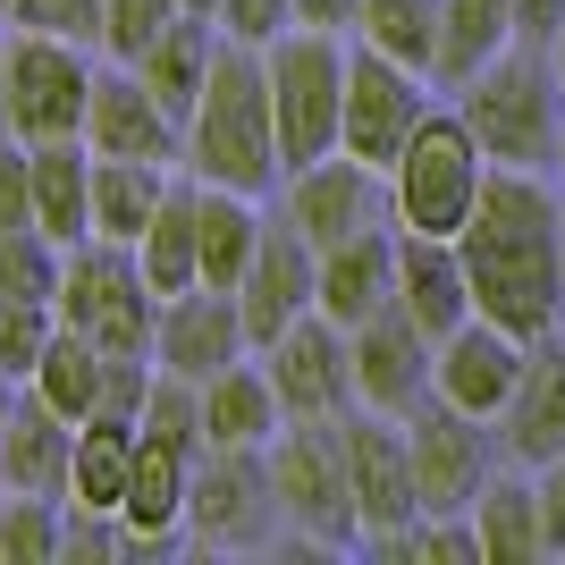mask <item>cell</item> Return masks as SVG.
<instances>
[{"label":"cell","mask_w":565,"mask_h":565,"mask_svg":"<svg viewBox=\"0 0 565 565\" xmlns=\"http://www.w3.org/2000/svg\"><path fill=\"white\" fill-rule=\"evenodd\" d=\"M472 279V312L515 338H548L565 321V203L541 169H490V186L456 228Z\"/></svg>","instance_id":"6da1fadb"},{"label":"cell","mask_w":565,"mask_h":565,"mask_svg":"<svg viewBox=\"0 0 565 565\" xmlns=\"http://www.w3.org/2000/svg\"><path fill=\"white\" fill-rule=\"evenodd\" d=\"M186 169L203 186H236V194L287 186L279 110H270V60H262L254 43H228V34H220L203 102L186 110Z\"/></svg>","instance_id":"7a4b0ae2"},{"label":"cell","mask_w":565,"mask_h":565,"mask_svg":"<svg viewBox=\"0 0 565 565\" xmlns=\"http://www.w3.org/2000/svg\"><path fill=\"white\" fill-rule=\"evenodd\" d=\"M456 110L481 136L498 169H557V136H565V76L548 60V43H507L481 76L456 85Z\"/></svg>","instance_id":"3957f363"},{"label":"cell","mask_w":565,"mask_h":565,"mask_svg":"<svg viewBox=\"0 0 565 565\" xmlns=\"http://www.w3.org/2000/svg\"><path fill=\"white\" fill-rule=\"evenodd\" d=\"M94 43H68V34H34V25H9L0 43V127L25 143H60L85 136V110H94Z\"/></svg>","instance_id":"277c9868"},{"label":"cell","mask_w":565,"mask_h":565,"mask_svg":"<svg viewBox=\"0 0 565 565\" xmlns=\"http://www.w3.org/2000/svg\"><path fill=\"white\" fill-rule=\"evenodd\" d=\"M490 169L498 161L481 152L465 110H430L423 127H414V143L388 161V212H397V228L456 236L472 220V203H481V186H490Z\"/></svg>","instance_id":"5b68a950"},{"label":"cell","mask_w":565,"mask_h":565,"mask_svg":"<svg viewBox=\"0 0 565 565\" xmlns=\"http://www.w3.org/2000/svg\"><path fill=\"white\" fill-rule=\"evenodd\" d=\"M270 60V110H279V152L287 169H312L347 143V43L321 25H287Z\"/></svg>","instance_id":"8992f818"},{"label":"cell","mask_w":565,"mask_h":565,"mask_svg":"<svg viewBox=\"0 0 565 565\" xmlns=\"http://www.w3.org/2000/svg\"><path fill=\"white\" fill-rule=\"evenodd\" d=\"M51 312H60L76 338L110 347V354H152V330H161V287L143 279L136 245L85 236V245H68V270H60Z\"/></svg>","instance_id":"52a82bcc"},{"label":"cell","mask_w":565,"mask_h":565,"mask_svg":"<svg viewBox=\"0 0 565 565\" xmlns=\"http://www.w3.org/2000/svg\"><path fill=\"white\" fill-rule=\"evenodd\" d=\"M270 481H279V515L321 548H363L354 523V481H347V430L330 423H287L270 439Z\"/></svg>","instance_id":"ba28073f"},{"label":"cell","mask_w":565,"mask_h":565,"mask_svg":"<svg viewBox=\"0 0 565 565\" xmlns=\"http://www.w3.org/2000/svg\"><path fill=\"white\" fill-rule=\"evenodd\" d=\"M279 515V481H270V448H203L186 490V541L203 548H262Z\"/></svg>","instance_id":"9c48e42d"},{"label":"cell","mask_w":565,"mask_h":565,"mask_svg":"<svg viewBox=\"0 0 565 565\" xmlns=\"http://www.w3.org/2000/svg\"><path fill=\"white\" fill-rule=\"evenodd\" d=\"M405 439H414V481H423V515H472V498L490 490L498 448H490V423L448 405L430 388L414 414H405Z\"/></svg>","instance_id":"30bf717a"},{"label":"cell","mask_w":565,"mask_h":565,"mask_svg":"<svg viewBox=\"0 0 565 565\" xmlns=\"http://www.w3.org/2000/svg\"><path fill=\"white\" fill-rule=\"evenodd\" d=\"M423 118H430V76L423 68H405V60H388L372 43H347V143L338 152L388 169L414 143Z\"/></svg>","instance_id":"8fae6325"},{"label":"cell","mask_w":565,"mask_h":565,"mask_svg":"<svg viewBox=\"0 0 565 565\" xmlns=\"http://www.w3.org/2000/svg\"><path fill=\"white\" fill-rule=\"evenodd\" d=\"M338 430H347V481H354V523H363V541L405 532V523L423 515V481H414L405 414H372V405H354V414H338Z\"/></svg>","instance_id":"7c38bea8"},{"label":"cell","mask_w":565,"mask_h":565,"mask_svg":"<svg viewBox=\"0 0 565 565\" xmlns=\"http://www.w3.org/2000/svg\"><path fill=\"white\" fill-rule=\"evenodd\" d=\"M262 354V372L279 388L287 423H330V414H354V338L338 330L330 312H305L296 330H279Z\"/></svg>","instance_id":"4fadbf2b"},{"label":"cell","mask_w":565,"mask_h":565,"mask_svg":"<svg viewBox=\"0 0 565 565\" xmlns=\"http://www.w3.org/2000/svg\"><path fill=\"white\" fill-rule=\"evenodd\" d=\"M254 354V330H245V305L236 287H186V296H161V330H152V363L178 380H220L228 363Z\"/></svg>","instance_id":"5bb4252c"},{"label":"cell","mask_w":565,"mask_h":565,"mask_svg":"<svg viewBox=\"0 0 565 565\" xmlns=\"http://www.w3.org/2000/svg\"><path fill=\"white\" fill-rule=\"evenodd\" d=\"M287 220L312 236V245H347L363 228H388V169L354 161V152H330L312 169H287Z\"/></svg>","instance_id":"9a60e30c"},{"label":"cell","mask_w":565,"mask_h":565,"mask_svg":"<svg viewBox=\"0 0 565 565\" xmlns=\"http://www.w3.org/2000/svg\"><path fill=\"white\" fill-rule=\"evenodd\" d=\"M236 305H245L254 347H270V338L296 330L305 312H321V245H312L287 212L262 228V254H254V270L236 279Z\"/></svg>","instance_id":"2e32d148"},{"label":"cell","mask_w":565,"mask_h":565,"mask_svg":"<svg viewBox=\"0 0 565 565\" xmlns=\"http://www.w3.org/2000/svg\"><path fill=\"white\" fill-rule=\"evenodd\" d=\"M85 143H94L102 161H186V118L169 110L136 68H102L94 85V110H85Z\"/></svg>","instance_id":"e0dca14e"},{"label":"cell","mask_w":565,"mask_h":565,"mask_svg":"<svg viewBox=\"0 0 565 565\" xmlns=\"http://www.w3.org/2000/svg\"><path fill=\"white\" fill-rule=\"evenodd\" d=\"M523 354H532V338H515V330H498V321L472 312L465 330L439 338V354H430V388H439L448 405H465V414H481V423H498L507 397H515V380H523Z\"/></svg>","instance_id":"ac0fdd59"},{"label":"cell","mask_w":565,"mask_h":565,"mask_svg":"<svg viewBox=\"0 0 565 565\" xmlns=\"http://www.w3.org/2000/svg\"><path fill=\"white\" fill-rule=\"evenodd\" d=\"M354 338V405H372V414H414V405L430 397V338L405 321L397 305L380 312V321H363Z\"/></svg>","instance_id":"d6986e66"},{"label":"cell","mask_w":565,"mask_h":565,"mask_svg":"<svg viewBox=\"0 0 565 565\" xmlns=\"http://www.w3.org/2000/svg\"><path fill=\"white\" fill-rule=\"evenodd\" d=\"M498 448H507V465L541 472L548 456H565V338H532V354H523V380L515 397H507V414H498Z\"/></svg>","instance_id":"ffe728a7"},{"label":"cell","mask_w":565,"mask_h":565,"mask_svg":"<svg viewBox=\"0 0 565 565\" xmlns=\"http://www.w3.org/2000/svg\"><path fill=\"white\" fill-rule=\"evenodd\" d=\"M397 312L430 338V347L472 321V279H465L456 236H423V228L397 236Z\"/></svg>","instance_id":"44dd1931"},{"label":"cell","mask_w":565,"mask_h":565,"mask_svg":"<svg viewBox=\"0 0 565 565\" xmlns=\"http://www.w3.org/2000/svg\"><path fill=\"white\" fill-rule=\"evenodd\" d=\"M397 305V236L388 228H363L347 245H321V312L338 330H363Z\"/></svg>","instance_id":"7402d4cb"},{"label":"cell","mask_w":565,"mask_h":565,"mask_svg":"<svg viewBox=\"0 0 565 565\" xmlns=\"http://www.w3.org/2000/svg\"><path fill=\"white\" fill-rule=\"evenodd\" d=\"M186 490H194V456L169 448V439H143L136 430V481H127V548H169L186 532Z\"/></svg>","instance_id":"603a6c76"},{"label":"cell","mask_w":565,"mask_h":565,"mask_svg":"<svg viewBox=\"0 0 565 565\" xmlns=\"http://www.w3.org/2000/svg\"><path fill=\"white\" fill-rule=\"evenodd\" d=\"M68 465H76V423L51 397L25 388L18 414H9V430H0V472H9V490L68 498Z\"/></svg>","instance_id":"cb8c5ba5"},{"label":"cell","mask_w":565,"mask_h":565,"mask_svg":"<svg viewBox=\"0 0 565 565\" xmlns=\"http://www.w3.org/2000/svg\"><path fill=\"white\" fill-rule=\"evenodd\" d=\"M279 430H287V405L270 388V372H262V354L203 380V448H270Z\"/></svg>","instance_id":"d4e9b609"},{"label":"cell","mask_w":565,"mask_h":565,"mask_svg":"<svg viewBox=\"0 0 565 565\" xmlns=\"http://www.w3.org/2000/svg\"><path fill=\"white\" fill-rule=\"evenodd\" d=\"M136 262H143V279L161 287V296L203 287V178H169L152 228L136 236Z\"/></svg>","instance_id":"484cf974"},{"label":"cell","mask_w":565,"mask_h":565,"mask_svg":"<svg viewBox=\"0 0 565 565\" xmlns=\"http://www.w3.org/2000/svg\"><path fill=\"white\" fill-rule=\"evenodd\" d=\"M34 152V228L60 245L94 236V143L60 136V143H25Z\"/></svg>","instance_id":"4316f807"},{"label":"cell","mask_w":565,"mask_h":565,"mask_svg":"<svg viewBox=\"0 0 565 565\" xmlns=\"http://www.w3.org/2000/svg\"><path fill=\"white\" fill-rule=\"evenodd\" d=\"M472 532H481V565H541L548 523H541V481L532 472H490V490L472 498Z\"/></svg>","instance_id":"83f0119b"},{"label":"cell","mask_w":565,"mask_h":565,"mask_svg":"<svg viewBox=\"0 0 565 565\" xmlns=\"http://www.w3.org/2000/svg\"><path fill=\"white\" fill-rule=\"evenodd\" d=\"M212 60H220V18H194V9H178V18H169L152 43H143V60H127V68H136L178 118H186L194 102H203V76H212Z\"/></svg>","instance_id":"f1b7e54d"},{"label":"cell","mask_w":565,"mask_h":565,"mask_svg":"<svg viewBox=\"0 0 565 565\" xmlns=\"http://www.w3.org/2000/svg\"><path fill=\"white\" fill-rule=\"evenodd\" d=\"M507 43H523L515 25V0H448L439 9V68H430V85H465V76H481Z\"/></svg>","instance_id":"f546056e"},{"label":"cell","mask_w":565,"mask_h":565,"mask_svg":"<svg viewBox=\"0 0 565 565\" xmlns=\"http://www.w3.org/2000/svg\"><path fill=\"white\" fill-rule=\"evenodd\" d=\"M161 194H169L161 161H102L94 152V236L136 245V236L152 228V212H161Z\"/></svg>","instance_id":"4dcf8cb0"},{"label":"cell","mask_w":565,"mask_h":565,"mask_svg":"<svg viewBox=\"0 0 565 565\" xmlns=\"http://www.w3.org/2000/svg\"><path fill=\"white\" fill-rule=\"evenodd\" d=\"M136 481V423H76V465H68V498L118 515Z\"/></svg>","instance_id":"1f68e13d"},{"label":"cell","mask_w":565,"mask_h":565,"mask_svg":"<svg viewBox=\"0 0 565 565\" xmlns=\"http://www.w3.org/2000/svg\"><path fill=\"white\" fill-rule=\"evenodd\" d=\"M102 372H110V347H94V338H76L68 321L51 330V347H43V363H34V397H51L68 423H94V397H102Z\"/></svg>","instance_id":"d6a6232c"},{"label":"cell","mask_w":565,"mask_h":565,"mask_svg":"<svg viewBox=\"0 0 565 565\" xmlns=\"http://www.w3.org/2000/svg\"><path fill=\"white\" fill-rule=\"evenodd\" d=\"M439 9L448 0H363L354 9V43L388 51V60H405V68H439Z\"/></svg>","instance_id":"836d02e7"},{"label":"cell","mask_w":565,"mask_h":565,"mask_svg":"<svg viewBox=\"0 0 565 565\" xmlns=\"http://www.w3.org/2000/svg\"><path fill=\"white\" fill-rule=\"evenodd\" d=\"M60 541H68V498L43 490L0 498V565H60Z\"/></svg>","instance_id":"e575fe53"},{"label":"cell","mask_w":565,"mask_h":565,"mask_svg":"<svg viewBox=\"0 0 565 565\" xmlns=\"http://www.w3.org/2000/svg\"><path fill=\"white\" fill-rule=\"evenodd\" d=\"M60 270H68V245L43 228H0V296L18 305H51L60 296Z\"/></svg>","instance_id":"d590c367"},{"label":"cell","mask_w":565,"mask_h":565,"mask_svg":"<svg viewBox=\"0 0 565 565\" xmlns=\"http://www.w3.org/2000/svg\"><path fill=\"white\" fill-rule=\"evenodd\" d=\"M380 557H423V565H481V532H472V515H414L405 532H380Z\"/></svg>","instance_id":"8d00e7d4"},{"label":"cell","mask_w":565,"mask_h":565,"mask_svg":"<svg viewBox=\"0 0 565 565\" xmlns=\"http://www.w3.org/2000/svg\"><path fill=\"white\" fill-rule=\"evenodd\" d=\"M51 330H60V312H51V305H18V296H0V372L34 380Z\"/></svg>","instance_id":"74e56055"},{"label":"cell","mask_w":565,"mask_h":565,"mask_svg":"<svg viewBox=\"0 0 565 565\" xmlns=\"http://www.w3.org/2000/svg\"><path fill=\"white\" fill-rule=\"evenodd\" d=\"M152 380H161V363H152V354H110V372H102V397H94V423H143V405H152Z\"/></svg>","instance_id":"f35d334b"},{"label":"cell","mask_w":565,"mask_h":565,"mask_svg":"<svg viewBox=\"0 0 565 565\" xmlns=\"http://www.w3.org/2000/svg\"><path fill=\"white\" fill-rule=\"evenodd\" d=\"M169 18H178V0H110V9H102V51L127 68V60H143V43H152Z\"/></svg>","instance_id":"ab89813d"},{"label":"cell","mask_w":565,"mask_h":565,"mask_svg":"<svg viewBox=\"0 0 565 565\" xmlns=\"http://www.w3.org/2000/svg\"><path fill=\"white\" fill-rule=\"evenodd\" d=\"M102 9L110 0H9L0 18L34 25V34H68V43H102Z\"/></svg>","instance_id":"60d3db41"},{"label":"cell","mask_w":565,"mask_h":565,"mask_svg":"<svg viewBox=\"0 0 565 565\" xmlns=\"http://www.w3.org/2000/svg\"><path fill=\"white\" fill-rule=\"evenodd\" d=\"M118 548H127V523L68 498V541H60V565H102V557H118Z\"/></svg>","instance_id":"b9f144b4"},{"label":"cell","mask_w":565,"mask_h":565,"mask_svg":"<svg viewBox=\"0 0 565 565\" xmlns=\"http://www.w3.org/2000/svg\"><path fill=\"white\" fill-rule=\"evenodd\" d=\"M0 228H34V152L0 127Z\"/></svg>","instance_id":"7bdbcfd3"},{"label":"cell","mask_w":565,"mask_h":565,"mask_svg":"<svg viewBox=\"0 0 565 565\" xmlns=\"http://www.w3.org/2000/svg\"><path fill=\"white\" fill-rule=\"evenodd\" d=\"M287 25H296V0H220V34H228V43L270 51Z\"/></svg>","instance_id":"ee69618b"},{"label":"cell","mask_w":565,"mask_h":565,"mask_svg":"<svg viewBox=\"0 0 565 565\" xmlns=\"http://www.w3.org/2000/svg\"><path fill=\"white\" fill-rule=\"evenodd\" d=\"M532 481H541V523H548V557H565V456H548V465L532 472Z\"/></svg>","instance_id":"f6af8a7d"},{"label":"cell","mask_w":565,"mask_h":565,"mask_svg":"<svg viewBox=\"0 0 565 565\" xmlns=\"http://www.w3.org/2000/svg\"><path fill=\"white\" fill-rule=\"evenodd\" d=\"M515 25H523V43H557L565 0H515Z\"/></svg>","instance_id":"bcb514c9"},{"label":"cell","mask_w":565,"mask_h":565,"mask_svg":"<svg viewBox=\"0 0 565 565\" xmlns=\"http://www.w3.org/2000/svg\"><path fill=\"white\" fill-rule=\"evenodd\" d=\"M363 0H296V25H321V34H347Z\"/></svg>","instance_id":"7dc6e473"},{"label":"cell","mask_w":565,"mask_h":565,"mask_svg":"<svg viewBox=\"0 0 565 565\" xmlns=\"http://www.w3.org/2000/svg\"><path fill=\"white\" fill-rule=\"evenodd\" d=\"M18 388H25L18 372H0V430H9V414H18Z\"/></svg>","instance_id":"c3c4849f"},{"label":"cell","mask_w":565,"mask_h":565,"mask_svg":"<svg viewBox=\"0 0 565 565\" xmlns=\"http://www.w3.org/2000/svg\"><path fill=\"white\" fill-rule=\"evenodd\" d=\"M178 9H194V18H220V0H178Z\"/></svg>","instance_id":"681fc988"},{"label":"cell","mask_w":565,"mask_h":565,"mask_svg":"<svg viewBox=\"0 0 565 565\" xmlns=\"http://www.w3.org/2000/svg\"><path fill=\"white\" fill-rule=\"evenodd\" d=\"M548 60H557V76H565V25H557V43H548Z\"/></svg>","instance_id":"f907efd6"},{"label":"cell","mask_w":565,"mask_h":565,"mask_svg":"<svg viewBox=\"0 0 565 565\" xmlns=\"http://www.w3.org/2000/svg\"><path fill=\"white\" fill-rule=\"evenodd\" d=\"M557 169H565V136H557Z\"/></svg>","instance_id":"816d5d0a"},{"label":"cell","mask_w":565,"mask_h":565,"mask_svg":"<svg viewBox=\"0 0 565 565\" xmlns=\"http://www.w3.org/2000/svg\"><path fill=\"white\" fill-rule=\"evenodd\" d=\"M0 498H9V472H0Z\"/></svg>","instance_id":"f5cc1de1"},{"label":"cell","mask_w":565,"mask_h":565,"mask_svg":"<svg viewBox=\"0 0 565 565\" xmlns=\"http://www.w3.org/2000/svg\"><path fill=\"white\" fill-rule=\"evenodd\" d=\"M0 25H9V18H0ZM0 43H9V34H0Z\"/></svg>","instance_id":"db71d44e"},{"label":"cell","mask_w":565,"mask_h":565,"mask_svg":"<svg viewBox=\"0 0 565 565\" xmlns=\"http://www.w3.org/2000/svg\"><path fill=\"white\" fill-rule=\"evenodd\" d=\"M0 9H9V0H0Z\"/></svg>","instance_id":"11a10c76"},{"label":"cell","mask_w":565,"mask_h":565,"mask_svg":"<svg viewBox=\"0 0 565 565\" xmlns=\"http://www.w3.org/2000/svg\"><path fill=\"white\" fill-rule=\"evenodd\" d=\"M557 203H565V194H557Z\"/></svg>","instance_id":"9f6ffc18"}]
</instances>
